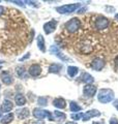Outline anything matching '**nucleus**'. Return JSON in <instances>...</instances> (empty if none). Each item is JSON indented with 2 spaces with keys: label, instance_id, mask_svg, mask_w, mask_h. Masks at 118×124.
<instances>
[{
  "label": "nucleus",
  "instance_id": "2eb2a0df",
  "mask_svg": "<svg viewBox=\"0 0 118 124\" xmlns=\"http://www.w3.org/2000/svg\"><path fill=\"white\" fill-rule=\"evenodd\" d=\"M36 42H37V46L38 49L41 50L42 53L46 52V46H45V39H44V36L42 34H38L37 38H36Z\"/></svg>",
  "mask_w": 118,
  "mask_h": 124
},
{
  "label": "nucleus",
  "instance_id": "f3484780",
  "mask_svg": "<svg viewBox=\"0 0 118 124\" xmlns=\"http://www.w3.org/2000/svg\"><path fill=\"white\" fill-rule=\"evenodd\" d=\"M13 108H14V104L8 99H5L4 101H3V103H2V107H1L2 111L5 112V113H8V112H10L11 110H13Z\"/></svg>",
  "mask_w": 118,
  "mask_h": 124
},
{
  "label": "nucleus",
  "instance_id": "7ed1b4c3",
  "mask_svg": "<svg viewBox=\"0 0 118 124\" xmlns=\"http://www.w3.org/2000/svg\"><path fill=\"white\" fill-rule=\"evenodd\" d=\"M81 4L80 3H74V4H65V5H62V6H58L56 7V10L58 11L59 14H70V13H74L75 10H77L80 8Z\"/></svg>",
  "mask_w": 118,
  "mask_h": 124
},
{
  "label": "nucleus",
  "instance_id": "473e14b6",
  "mask_svg": "<svg viewBox=\"0 0 118 124\" xmlns=\"http://www.w3.org/2000/svg\"><path fill=\"white\" fill-rule=\"evenodd\" d=\"M114 63H115V66H116V68L118 69V55L115 57V59H114Z\"/></svg>",
  "mask_w": 118,
  "mask_h": 124
},
{
  "label": "nucleus",
  "instance_id": "4be33fe9",
  "mask_svg": "<svg viewBox=\"0 0 118 124\" xmlns=\"http://www.w3.org/2000/svg\"><path fill=\"white\" fill-rule=\"evenodd\" d=\"M69 110H70V112H78V113H79V112L82 110V107L79 106L76 101H70V103H69Z\"/></svg>",
  "mask_w": 118,
  "mask_h": 124
},
{
  "label": "nucleus",
  "instance_id": "c85d7f7f",
  "mask_svg": "<svg viewBox=\"0 0 118 124\" xmlns=\"http://www.w3.org/2000/svg\"><path fill=\"white\" fill-rule=\"evenodd\" d=\"M5 11H6V8H5V7H3V6L0 5V17H2V16L5 14Z\"/></svg>",
  "mask_w": 118,
  "mask_h": 124
},
{
  "label": "nucleus",
  "instance_id": "393cba45",
  "mask_svg": "<svg viewBox=\"0 0 118 124\" xmlns=\"http://www.w3.org/2000/svg\"><path fill=\"white\" fill-rule=\"evenodd\" d=\"M54 117L56 118L57 120H64L66 118V115L62 112H59V111H54Z\"/></svg>",
  "mask_w": 118,
  "mask_h": 124
},
{
  "label": "nucleus",
  "instance_id": "72a5a7b5",
  "mask_svg": "<svg viewBox=\"0 0 118 124\" xmlns=\"http://www.w3.org/2000/svg\"><path fill=\"white\" fill-rule=\"evenodd\" d=\"M113 106L115 107L117 110H118V99H116V100H114V102H113Z\"/></svg>",
  "mask_w": 118,
  "mask_h": 124
},
{
  "label": "nucleus",
  "instance_id": "6e6552de",
  "mask_svg": "<svg viewBox=\"0 0 118 124\" xmlns=\"http://www.w3.org/2000/svg\"><path fill=\"white\" fill-rule=\"evenodd\" d=\"M80 51L83 54H89L93 51V46L89 41H82L80 42Z\"/></svg>",
  "mask_w": 118,
  "mask_h": 124
},
{
  "label": "nucleus",
  "instance_id": "f257e3e1",
  "mask_svg": "<svg viewBox=\"0 0 118 124\" xmlns=\"http://www.w3.org/2000/svg\"><path fill=\"white\" fill-rule=\"evenodd\" d=\"M114 91L111 89H101L97 94V99L101 103H108L114 99Z\"/></svg>",
  "mask_w": 118,
  "mask_h": 124
},
{
  "label": "nucleus",
  "instance_id": "f03ea898",
  "mask_svg": "<svg viewBox=\"0 0 118 124\" xmlns=\"http://www.w3.org/2000/svg\"><path fill=\"white\" fill-rule=\"evenodd\" d=\"M80 26H81V23H80V20L77 18H73L72 20H69L68 22L65 23V29L67 32L69 33H75L80 29Z\"/></svg>",
  "mask_w": 118,
  "mask_h": 124
},
{
  "label": "nucleus",
  "instance_id": "bb28decb",
  "mask_svg": "<svg viewBox=\"0 0 118 124\" xmlns=\"http://www.w3.org/2000/svg\"><path fill=\"white\" fill-rule=\"evenodd\" d=\"M83 115L84 114H82V113H78V114H72L70 115V118H72L73 120H80V119H82L83 118Z\"/></svg>",
  "mask_w": 118,
  "mask_h": 124
},
{
  "label": "nucleus",
  "instance_id": "a211bd4d",
  "mask_svg": "<svg viewBox=\"0 0 118 124\" xmlns=\"http://www.w3.org/2000/svg\"><path fill=\"white\" fill-rule=\"evenodd\" d=\"M15 101H16V104L19 107H22V106H24V104L26 103V98H25V96L22 94V93H18L17 95H16V97H15Z\"/></svg>",
  "mask_w": 118,
  "mask_h": 124
},
{
  "label": "nucleus",
  "instance_id": "b1692460",
  "mask_svg": "<svg viewBox=\"0 0 118 124\" xmlns=\"http://www.w3.org/2000/svg\"><path fill=\"white\" fill-rule=\"evenodd\" d=\"M17 75L20 78H24V79H25V78H27L26 70H25V68L23 66H18L17 67Z\"/></svg>",
  "mask_w": 118,
  "mask_h": 124
},
{
  "label": "nucleus",
  "instance_id": "9b49d317",
  "mask_svg": "<svg viewBox=\"0 0 118 124\" xmlns=\"http://www.w3.org/2000/svg\"><path fill=\"white\" fill-rule=\"evenodd\" d=\"M42 72V67L38 64H32L28 69V73L31 77H38Z\"/></svg>",
  "mask_w": 118,
  "mask_h": 124
},
{
  "label": "nucleus",
  "instance_id": "ddd939ff",
  "mask_svg": "<svg viewBox=\"0 0 118 124\" xmlns=\"http://www.w3.org/2000/svg\"><path fill=\"white\" fill-rule=\"evenodd\" d=\"M101 116V112L100 111H97V110H90L88 111L87 113H85L83 115V121H88V120L90 118H92V117H100Z\"/></svg>",
  "mask_w": 118,
  "mask_h": 124
},
{
  "label": "nucleus",
  "instance_id": "423d86ee",
  "mask_svg": "<svg viewBox=\"0 0 118 124\" xmlns=\"http://www.w3.org/2000/svg\"><path fill=\"white\" fill-rule=\"evenodd\" d=\"M104 66H105V60L101 57L94 58V59L92 60V62H91V68L94 69V70L100 71L104 68Z\"/></svg>",
  "mask_w": 118,
  "mask_h": 124
},
{
  "label": "nucleus",
  "instance_id": "a878e982",
  "mask_svg": "<svg viewBox=\"0 0 118 124\" xmlns=\"http://www.w3.org/2000/svg\"><path fill=\"white\" fill-rule=\"evenodd\" d=\"M47 102H48V99L46 97H38L37 98V103L39 106H47V104H48Z\"/></svg>",
  "mask_w": 118,
  "mask_h": 124
},
{
  "label": "nucleus",
  "instance_id": "7c9ffc66",
  "mask_svg": "<svg viewBox=\"0 0 118 124\" xmlns=\"http://www.w3.org/2000/svg\"><path fill=\"white\" fill-rule=\"evenodd\" d=\"M11 3H16V4L18 5H21V6H24V2L23 1H16V0H14V1H10Z\"/></svg>",
  "mask_w": 118,
  "mask_h": 124
},
{
  "label": "nucleus",
  "instance_id": "4c0bfd02",
  "mask_svg": "<svg viewBox=\"0 0 118 124\" xmlns=\"http://www.w3.org/2000/svg\"><path fill=\"white\" fill-rule=\"evenodd\" d=\"M1 115H2V108L0 107V117H1Z\"/></svg>",
  "mask_w": 118,
  "mask_h": 124
},
{
  "label": "nucleus",
  "instance_id": "0eeeda50",
  "mask_svg": "<svg viewBox=\"0 0 118 124\" xmlns=\"http://www.w3.org/2000/svg\"><path fill=\"white\" fill-rule=\"evenodd\" d=\"M97 88L94 85H85L83 88V94L86 97H93L96 93Z\"/></svg>",
  "mask_w": 118,
  "mask_h": 124
},
{
  "label": "nucleus",
  "instance_id": "e433bc0d",
  "mask_svg": "<svg viewBox=\"0 0 118 124\" xmlns=\"http://www.w3.org/2000/svg\"><path fill=\"white\" fill-rule=\"evenodd\" d=\"M65 124H77L76 122H74V121H69V122H66Z\"/></svg>",
  "mask_w": 118,
  "mask_h": 124
},
{
  "label": "nucleus",
  "instance_id": "aec40b11",
  "mask_svg": "<svg viewBox=\"0 0 118 124\" xmlns=\"http://www.w3.org/2000/svg\"><path fill=\"white\" fill-rule=\"evenodd\" d=\"M61 68H62V65H61V64L54 63V64H51V65H50L49 71L52 72V73H58L59 71L61 70Z\"/></svg>",
  "mask_w": 118,
  "mask_h": 124
},
{
  "label": "nucleus",
  "instance_id": "412c9836",
  "mask_svg": "<svg viewBox=\"0 0 118 124\" xmlns=\"http://www.w3.org/2000/svg\"><path fill=\"white\" fill-rule=\"evenodd\" d=\"M13 120H14V114L8 113L7 115H5L1 120H0V123L1 124H9Z\"/></svg>",
  "mask_w": 118,
  "mask_h": 124
},
{
  "label": "nucleus",
  "instance_id": "4468645a",
  "mask_svg": "<svg viewBox=\"0 0 118 124\" xmlns=\"http://www.w3.org/2000/svg\"><path fill=\"white\" fill-rule=\"evenodd\" d=\"M81 81L82 82H84L86 85H91V83H93V77L90 75V73H87V72H83L82 73V76H81Z\"/></svg>",
  "mask_w": 118,
  "mask_h": 124
},
{
  "label": "nucleus",
  "instance_id": "5701e85b",
  "mask_svg": "<svg viewBox=\"0 0 118 124\" xmlns=\"http://www.w3.org/2000/svg\"><path fill=\"white\" fill-rule=\"evenodd\" d=\"M79 72V68L76 66H68L67 67V73L70 78H74L77 76V73Z\"/></svg>",
  "mask_w": 118,
  "mask_h": 124
},
{
  "label": "nucleus",
  "instance_id": "f704fd0d",
  "mask_svg": "<svg viewBox=\"0 0 118 124\" xmlns=\"http://www.w3.org/2000/svg\"><path fill=\"white\" fill-rule=\"evenodd\" d=\"M85 10H86V8H85V7H84V8H81V9L79 8V9H78V14H83Z\"/></svg>",
  "mask_w": 118,
  "mask_h": 124
},
{
  "label": "nucleus",
  "instance_id": "c9c22d12",
  "mask_svg": "<svg viewBox=\"0 0 118 124\" xmlns=\"http://www.w3.org/2000/svg\"><path fill=\"white\" fill-rule=\"evenodd\" d=\"M32 124H45V122L44 121H37V122H34Z\"/></svg>",
  "mask_w": 118,
  "mask_h": 124
},
{
  "label": "nucleus",
  "instance_id": "a19ab883",
  "mask_svg": "<svg viewBox=\"0 0 118 124\" xmlns=\"http://www.w3.org/2000/svg\"><path fill=\"white\" fill-rule=\"evenodd\" d=\"M2 63H3V61H1V60H0V65H1Z\"/></svg>",
  "mask_w": 118,
  "mask_h": 124
},
{
  "label": "nucleus",
  "instance_id": "f8f14e48",
  "mask_svg": "<svg viewBox=\"0 0 118 124\" xmlns=\"http://www.w3.org/2000/svg\"><path fill=\"white\" fill-rule=\"evenodd\" d=\"M0 78H1L2 82L5 85H10L14 82V78L11 77V75L8 71H2L1 75H0Z\"/></svg>",
  "mask_w": 118,
  "mask_h": 124
},
{
  "label": "nucleus",
  "instance_id": "dca6fc26",
  "mask_svg": "<svg viewBox=\"0 0 118 124\" xmlns=\"http://www.w3.org/2000/svg\"><path fill=\"white\" fill-rule=\"evenodd\" d=\"M53 106L56 107L57 108H64L66 107V102H65V99L59 97V98H55L53 100Z\"/></svg>",
  "mask_w": 118,
  "mask_h": 124
},
{
  "label": "nucleus",
  "instance_id": "58836bf2",
  "mask_svg": "<svg viewBox=\"0 0 118 124\" xmlns=\"http://www.w3.org/2000/svg\"><path fill=\"white\" fill-rule=\"evenodd\" d=\"M115 20H117V21H118V14H116V15H115Z\"/></svg>",
  "mask_w": 118,
  "mask_h": 124
},
{
  "label": "nucleus",
  "instance_id": "ea45409f",
  "mask_svg": "<svg viewBox=\"0 0 118 124\" xmlns=\"http://www.w3.org/2000/svg\"><path fill=\"white\" fill-rule=\"evenodd\" d=\"M93 124H105L104 122H101V123H97V122H93Z\"/></svg>",
  "mask_w": 118,
  "mask_h": 124
},
{
  "label": "nucleus",
  "instance_id": "cd10ccee",
  "mask_svg": "<svg viewBox=\"0 0 118 124\" xmlns=\"http://www.w3.org/2000/svg\"><path fill=\"white\" fill-rule=\"evenodd\" d=\"M110 124H118V119L116 117H112L110 119Z\"/></svg>",
  "mask_w": 118,
  "mask_h": 124
},
{
  "label": "nucleus",
  "instance_id": "1a4fd4ad",
  "mask_svg": "<svg viewBox=\"0 0 118 124\" xmlns=\"http://www.w3.org/2000/svg\"><path fill=\"white\" fill-rule=\"evenodd\" d=\"M56 26H57V21H55V20H52V21H50L48 23H46V24L44 25V31H45V33L46 34L52 33L53 31L56 29Z\"/></svg>",
  "mask_w": 118,
  "mask_h": 124
},
{
  "label": "nucleus",
  "instance_id": "c756f323",
  "mask_svg": "<svg viewBox=\"0 0 118 124\" xmlns=\"http://www.w3.org/2000/svg\"><path fill=\"white\" fill-rule=\"evenodd\" d=\"M29 57H30V53L26 54V55H25V56H23L22 58H20V61H24V60H26V59H28Z\"/></svg>",
  "mask_w": 118,
  "mask_h": 124
},
{
  "label": "nucleus",
  "instance_id": "20e7f679",
  "mask_svg": "<svg viewBox=\"0 0 118 124\" xmlns=\"http://www.w3.org/2000/svg\"><path fill=\"white\" fill-rule=\"evenodd\" d=\"M33 116L36 119H45V118H48L51 121H53L54 118L52 117V114H51L50 111H47V110H42V108H34L33 112H32Z\"/></svg>",
  "mask_w": 118,
  "mask_h": 124
},
{
  "label": "nucleus",
  "instance_id": "2f4dec72",
  "mask_svg": "<svg viewBox=\"0 0 118 124\" xmlns=\"http://www.w3.org/2000/svg\"><path fill=\"white\" fill-rule=\"evenodd\" d=\"M25 3H27V4H30V5H32V6H34V7H37L38 5L36 4L35 2H32V1H26Z\"/></svg>",
  "mask_w": 118,
  "mask_h": 124
},
{
  "label": "nucleus",
  "instance_id": "6ab92c4d",
  "mask_svg": "<svg viewBox=\"0 0 118 124\" xmlns=\"http://www.w3.org/2000/svg\"><path fill=\"white\" fill-rule=\"evenodd\" d=\"M17 116L19 119H25L29 116V108H21V110H18L17 111Z\"/></svg>",
  "mask_w": 118,
  "mask_h": 124
},
{
  "label": "nucleus",
  "instance_id": "39448f33",
  "mask_svg": "<svg viewBox=\"0 0 118 124\" xmlns=\"http://www.w3.org/2000/svg\"><path fill=\"white\" fill-rule=\"evenodd\" d=\"M110 25V21L108 20L107 18L101 17V16H98L96 18L95 22H94V28L96 30H104L107 29Z\"/></svg>",
  "mask_w": 118,
  "mask_h": 124
},
{
  "label": "nucleus",
  "instance_id": "9d476101",
  "mask_svg": "<svg viewBox=\"0 0 118 124\" xmlns=\"http://www.w3.org/2000/svg\"><path fill=\"white\" fill-rule=\"evenodd\" d=\"M50 53L53 54V55H55V56H57L59 59L62 60V61H67V60H68L67 57L64 56L63 54H61V52L59 51V49L57 48L56 46H51V48H50Z\"/></svg>",
  "mask_w": 118,
  "mask_h": 124
}]
</instances>
